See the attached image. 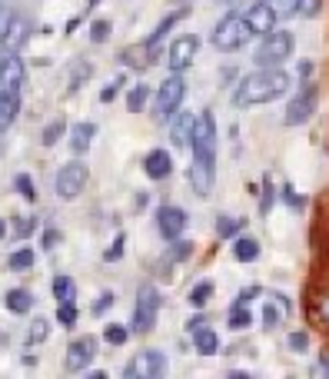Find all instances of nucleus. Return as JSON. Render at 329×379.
<instances>
[{
    "instance_id": "nucleus-1",
    "label": "nucleus",
    "mask_w": 329,
    "mask_h": 379,
    "mask_svg": "<svg viewBox=\"0 0 329 379\" xmlns=\"http://www.w3.org/2000/svg\"><path fill=\"white\" fill-rule=\"evenodd\" d=\"M190 150H193L190 183L196 190V197H210L216 183V120L210 110H203L196 117V124H193Z\"/></svg>"
},
{
    "instance_id": "nucleus-2",
    "label": "nucleus",
    "mask_w": 329,
    "mask_h": 379,
    "mask_svg": "<svg viewBox=\"0 0 329 379\" xmlns=\"http://www.w3.org/2000/svg\"><path fill=\"white\" fill-rule=\"evenodd\" d=\"M293 77L283 67H260L250 77H243L240 87L233 90V103L236 107H260V103H273L290 93Z\"/></svg>"
},
{
    "instance_id": "nucleus-3",
    "label": "nucleus",
    "mask_w": 329,
    "mask_h": 379,
    "mask_svg": "<svg viewBox=\"0 0 329 379\" xmlns=\"http://www.w3.org/2000/svg\"><path fill=\"white\" fill-rule=\"evenodd\" d=\"M20 87H24V63L7 60L4 77H0V133L20 114Z\"/></svg>"
},
{
    "instance_id": "nucleus-4",
    "label": "nucleus",
    "mask_w": 329,
    "mask_h": 379,
    "mask_svg": "<svg viewBox=\"0 0 329 379\" xmlns=\"http://www.w3.org/2000/svg\"><path fill=\"white\" fill-rule=\"evenodd\" d=\"M250 40H253V30H250V24H246L243 13H227V17L213 27V47L223 53L240 51Z\"/></svg>"
},
{
    "instance_id": "nucleus-5",
    "label": "nucleus",
    "mask_w": 329,
    "mask_h": 379,
    "mask_svg": "<svg viewBox=\"0 0 329 379\" xmlns=\"http://www.w3.org/2000/svg\"><path fill=\"white\" fill-rule=\"evenodd\" d=\"M293 47H296V37L290 30H269L256 51V67H283V63L293 57Z\"/></svg>"
},
{
    "instance_id": "nucleus-6",
    "label": "nucleus",
    "mask_w": 329,
    "mask_h": 379,
    "mask_svg": "<svg viewBox=\"0 0 329 379\" xmlns=\"http://www.w3.org/2000/svg\"><path fill=\"white\" fill-rule=\"evenodd\" d=\"M183 97H187V80H183V74H170L156 87V100H153V117L160 120V124H166L170 117L177 114L180 107H183Z\"/></svg>"
},
{
    "instance_id": "nucleus-7",
    "label": "nucleus",
    "mask_w": 329,
    "mask_h": 379,
    "mask_svg": "<svg viewBox=\"0 0 329 379\" xmlns=\"http://www.w3.org/2000/svg\"><path fill=\"white\" fill-rule=\"evenodd\" d=\"M160 316V290L153 283H143L137 290V306H133V333H150Z\"/></svg>"
},
{
    "instance_id": "nucleus-8",
    "label": "nucleus",
    "mask_w": 329,
    "mask_h": 379,
    "mask_svg": "<svg viewBox=\"0 0 329 379\" xmlns=\"http://www.w3.org/2000/svg\"><path fill=\"white\" fill-rule=\"evenodd\" d=\"M87 180H90V166L83 160H70V164L60 166V173L53 180L57 187V197L60 200H76L83 190H87Z\"/></svg>"
},
{
    "instance_id": "nucleus-9",
    "label": "nucleus",
    "mask_w": 329,
    "mask_h": 379,
    "mask_svg": "<svg viewBox=\"0 0 329 379\" xmlns=\"http://www.w3.org/2000/svg\"><path fill=\"white\" fill-rule=\"evenodd\" d=\"M313 114H316V84H313V80H303L300 93H296V97L290 100V107H286L283 124L286 126H303Z\"/></svg>"
},
{
    "instance_id": "nucleus-10",
    "label": "nucleus",
    "mask_w": 329,
    "mask_h": 379,
    "mask_svg": "<svg viewBox=\"0 0 329 379\" xmlns=\"http://www.w3.org/2000/svg\"><path fill=\"white\" fill-rule=\"evenodd\" d=\"M123 376L127 379H160V376H166V356L160 353V350H143V353H137L127 363Z\"/></svg>"
},
{
    "instance_id": "nucleus-11",
    "label": "nucleus",
    "mask_w": 329,
    "mask_h": 379,
    "mask_svg": "<svg viewBox=\"0 0 329 379\" xmlns=\"http://www.w3.org/2000/svg\"><path fill=\"white\" fill-rule=\"evenodd\" d=\"M97 336H80L67 346V356H64V369L67 373H83V369L97 359Z\"/></svg>"
},
{
    "instance_id": "nucleus-12",
    "label": "nucleus",
    "mask_w": 329,
    "mask_h": 379,
    "mask_svg": "<svg viewBox=\"0 0 329 379\" xmlns=\"http://www.w3.org/2000/svg\"><path fill=\"white\" fill-rule=\"evenodd\" d=\"M196 51H200V37H193V34H183L170 44V53H166V63H170V70L173 74H183L193 60H196Z\"/></svg>"
},
{
    "instance_id": "nucleus-13",
    "label": "nucleus",
    "mask_w": 329,
    "mask_h": 379,
    "mask_svg": "<svg viewBox=\"0 0 329 379\" xmlns=\"http://www.w3.org/2000/svg\"><path fill=\"white\" fill-rule=\"evenodd\" d=\"M187 223H190V216H187V210H180V206H160V210H156V230H160V237L170 243L183 237Z\"/></svg>"
},
{
    "instance_id": "nucleus-14",
    "label": "nucleus",
    "mask_w": 329,
    "mask_h": 379,
    "mask_svg": "<svg viewBox=\"0 0 329 379\" xmlns=\"http://www.w3.org/2000/svg\"><path fill=\"white\" fill-rule=\"evenodd\" d=\"M27 37H30V20L24 13H11V20H7L4 34H0V47L7 53H17L27 44Z\"/></svg>"
},
{
    "instance_id": "nucleus-15",
    "label": "nucleus",
    "mask_w": 329,
    "mask_h": 379,
    "mask_svg": "<svg viewBox=\"0 0 329 379\" xmlns=\"http://www.w3.org/2000/svg\"><path fill=\"white\" fill-rule=\"evenodd\" d=\"M243 17H246V24H250V30H253V37L256 34H269V30H273V27H276V11H273V7H269V0H256L253 7H250V11L243 13Z\"/></svg>"
},
{
    "instance_id": "nucleus-16",
    "label": "nucleus",
    "mask_w": 329,
    "mask_h": 379,
    "mask_svg": "<svg viewBox=\"0 0 329 379\" xmlns=\"http://www.w3.org/2000/svg\"><path fill=\"white\" fill-rule=\"evenodd\" d=\"M143 173L150 180H166L173 173V157L166 150H150L143 157Z\"/></svg>"
},
{
    "instance_id": "nucleus-17",
    "label": "nucleus",
    "mask_w": 329,
    "mask_h": 379,
    "mask_svg": "<svg viewBox=\"0 0 329 379\" xmlns=\"http://www.w3.org/2000/svg\"><path fill=\"white\" fill-rule=\"evenodd\" d=\"M193 124H196V117H193L190 110H177V120H173V126H170V140H173V147H190Z\"/></svg>"
},
{
    "instance_id": "nucleus-18",
    "label": "nucleus",
    "mask_w": 329,
    "mask_h": 379,
    "mask_svg": "<svg viewBox=\"0 0 329 379\" xmlns=\"http://www.w3.org/2000/svg\"><path fill=\"white\" fill-rule=\"evenodd\" d=\"M187 13H190V7H187V4H183V7H180V11H173V13H166L163 20H160V24H156V30H153L150 37L143 40V44H147V47H153V51H156V47H160V40L166 37V34H170V30H173V27L180 24V20H183V17H187Z\"/></svg>"
},
{
    "instance_id": "nucleus-19",
    "label": "nucleus",
    "mask_w": 329,
    "mask_h": 379,
    "mask_svg": "<svg viewBox=\"0 0 329 379\" xmlns=\"http://www.w3.org/2000/svg\"><path fill=\"white\" fill-rule=\"evenodd\" d=\"M93 137H97V124H76L70 130V150L76 157H83V153L93 147Z\"/></svg>"
},
{
    "instance_id": "nucleus-20",
    "label": "nucleus",
    "mask_w": 329,
    "mask_h": 379,
    "mask_svg": "<svg viewBox=\"0 0 329 379\" xmlns=\"http://www.w3.org/2000/svg\"><path fill=\"white\" fill-rule=\"evenodd\" d=\"M4 306H7L13 316H24V313L34 310V296H30L27 290H11L7 296H4Z\"/></svg>"
},
{
    "instance_id": "nucleus-21",
    "label": "nucleus",
    "mask_w": 329,
    "mask_h": 379,
    "mask_svg": "<svg viewBox=\"0 0 329 379\" xmlns=\"http://www.w3.org/2000/svg\"><path fill=\"white\" fill-rule=\"evenodd\" d=\"M193 346H196V353L200 356H213L220 350V340H216V333L210 326H200L193 333Z\"/></svg>"
},
{
    "instance_id": "nucleus-22",
    "label": "nucleus",
    "mask_w": 329,
    "mask_h": 379,
    "mask_svg": "<svg viewBox=\"0 0 329 379\" xmlns=\"http://www.w3.org/2000/svg\"><path fill=\"white\" fill-rule=\"evenodd\" d=\"M153 57H156V51L153 47H147V44H140V47H130L127 53H123V60L130 63V67H137V70H147L153 63Z\"/></svg>"
},
{
    "instance_id": "nucleus-23",
    "label": "nucleus",
    "mask_w": 329,
    "mask_h": 379,
    "mask_svg": "<svg viewBox=\"0 0 329 379\" xmlns=\"http://www.w3.org/2000/svg\"><path fill=\"white\" fill-rule=\"evenodd\" d=\"M233 256H236V263H253L256 256H260V243L253 237H240V240L233 243Z\"/></svg>"
},
{
    "instance_id": "nucleus-24",
    "label": "nucleus",
    "mask_w": 329,
    "mask_h": 379,
    "mask_svg": "<svg viewBox=\"0 0 329 379\" xmlns=\"http://www.w3.org/2000/svg\"><path fill=\"white\" fill-rule=\"evenodd\" d=\"M53 296H57V303H76V283L70 277H57L53 279Z\"/></svg>"
},
{
    "instance_id": "nucleus-25",
    "label": "nucleus",
    "mask_w": 329,
    "mask_h": 379,
    "mask_svg": "<svg viewBox=\"0 0 329 379\" xmlns=\"http://www.w3.org/2000/svg\"><path fill=\"white\" fill-rule=\"evenodd\" d=\"M210 296H213V283L203 279V283H196V286L190 290V306L193 310H203V306L210 303Z\"/></svg>"
},
{
    "instance_id": "nucleus-26",
    "label": "nucleus",
    "mask_w": 329,
    "mask_h": 379,
    "mask_svg": "<svg viewBox=\"0 0 329 379\" xmlns=\"http://www.w3.org/2000/svg\"><path fill=\"white\" fill-rule=\"evenodd\" d=\"M253 323V316H250V310L243 303H233V310H229V329H246Z\"/></svg>"
},
{
    "instance_id": "nucleus-27",
    "label": "nucleus",
    "mask_w": 329,
    "mask_h": 379,
    "mask_svg": "<svg viewBox=\"0 0 329 379\" xmlns=\"http://www.w3.org/2000/svg\"><path fill=\"white\" fill-rule=\"evenodd\" d=\"M103 340L110 343V346H123V343L130 340V329L123 326V323H110V326L103 329Z\"/></svg>"
},
{
    "instance_id": "nucleus-28",
    "label": "nucleus",
    "mask_w": 329,
    "mask_h": 379,
    "mask_svg": "<svg viewBox=\"0 0 329 379\" xmlns=\"http://www.w3.org/2000/svg\"><path fill=\"white\" fill-rule=\"evenodd\" d=\"M147 97H150V87H147V84H137V87L130 90V97H127L130 114H140V110H143V103H147Z\"/></svg>"
},
{
    "instance_id": "nucleus-29",
    "label": "nucleus",
    "mask_w": 329,
    "mask_h": 379,
    "mask_svg": "<svg viewBox=\"0 0 329 379\" xmlns=\"http://www.w3.org/2000/svg\"><path fill=\"white\" fill-rule=\"evenodd\" d=\"M51 336V323L47 319H34L30 323V333H27V346H37V343H43Z\"/></svg>"
},
{
    "instance_id": "nucleus-30",
    "label": "nucleus",
    "mask_w": 329,
    "mask_h": 379,
    "mask_svg": "<svg viewBox=\"0 0 329 379\" xmlns=\"http://www.w3.org/2000/svg\"><path fill=\"white\" fill-rule=\"evenodd\" d=\"M64 133H67V124H64V120H53L51 126H43V133H40V143H43V147H53V143L64 137Z\"/></svg>"
},
{
    "instance_id": "nucleus-31",
    "label": "nucleus",
    "mask_w": 329,
    "mask_h": 379,
    "mask_svg": "<svg viewBox=\"0 0 329 379\" xmlns=\"http://www.w3.org/2000/svg\"><path fill=\"white\" fill-rule=\"evenodd\" d=\"M34 260H37V256H34V250H30V246H20L17 253H11V270H30V266H34Z\"/></svg>"
},
{
    "instance_id": "nucleus-32",
    "label": "nucleus",
    "mask_w": 329,
    "mask_h": 379,
    "mask_svg": "<svg viewBox=\"0 0 329 379\" xmlns=\"http://www.w3.org/2000/svg\"><path fill=\"white\" fill-rule=\"evenodd\" d=\"M13 187L20 190V197H24V200H37V187H34V180L27 177V173H17V177H13Z\"/></svg>"
},
{
    "instance_id": "nucleus-33",
    "label": "nucleus",
    "mask_w": 329,
    "mask_h": 379,
    "mask_svg": "<svg viewBox=\"0 0 329 379\" xmlns=\"http://www.w3.org/2000/svg\"><path fill=\"white\" fill-rule=\"evenodd\" d=\"M76 316H80L76 313V303H60L57 306V323H60V326H67V329L76 326Z\"/></svg>"
},
{
    "instance_id": "nucleus-34",
    "label": "nucleus",
    "mask_w": 329,
    "mask_h": 379,
    "mask_svg": "<svg viewBox=\"0 0 329 379\" xmlns=\"http://www.w3.org/2000/svg\"><path fill=\"white\" fill-rule=\"evenodd\" d=\"M243 227V220H233V216H220V223H216V233L227 240V237H236Z\"/></svg>"
},
{
    "instance_id": "nucleus-35",
    "label": "nucleus",
    "mask_w": 329,
    "mask_h": 379,
    "mask_svg": "<svg viewBox=\"0 0 329 379\" xmlns=\"http://www.w3.org/2000/svg\"><path fill=\"white\" fill-rule=\"evenodd\" d=\"M190 253H193V243L173 240V246H170V253H166V260H170V263H180V260H187Z\"/></svg>"
},
{
    "instance_id": "nucleus-36",
    "label": "nucleus",
    "mask_w": 329,
    "mask_h": 379,
    "mask_svg": "<svg viewBox=\"0 0 329 379\" xmlns=\"http://www.w3.org/2000/svg\"><path fill=\"white\" fill-rule=\"evenodd\" d=\"M110 30H114L110 20H93V24H90V40H93V44H107Z\"/></svg>"
},
{
    "instance_id": "nucleus-37",
    "label": "nucleus",
    "mask_w": 329,
    "mask_h": 379,
    "mask_svg": "<svg viewBox=\"0 0 329 379\" xmlns=\"http://www.w3.org/2000/svg\"><path fill=\"white\" fill-rule=\"evenodd\" d=\"M269 7L276 11V17H296V11H300V0H269Z\"/></svg>"
},
{
    "instance_id": "nucleus-38",
    "label": "nucleus",
    "mask_w": 329,
    "mask_h": 379,
    "mask_svg": "<svg viewBox=\"0 0 329 379\" xmlns=\"http://www.w3.org/2000/svg\"><path fill=\"white\" fill-rule=\"evenodd\" d=\"M273 200H276V190H273V180L263 177V200H260V213H269V210H273Z\"/></svg>"
},
{
    "instance_id": "nucleus-39",
    "label": "nucleus",
    "mask_w": 329,
    "mask_h": 379,
    "mask_svg": "<svg viewBox=\"0 0 329 379\" xmlns=\"http://www.w3.org/2000/svg\"><path fill=\"white\" fill-rule=\"evenodd\" d=\"M34 230H37V220H34V216H20V220H17V227H13V237H17V240H24V237H30Z\"/></svg>"
},
{
    "instance_id": "nucleus-40",
    "label": "nucleus",
    "mask_w": 329,
    "mask_h": 379,
    "mask_svg": "<svg viewBox=\"0 0 329 379\" xmlns=\"http://www.w3.org/2000/svg\"><path fill=\"white\" fill-rule=\"evenodd\" d=\"M319 7H323V0H300V11H296V17H306V20H313L319 13Z\"/></svg>"
},
{
    "instance_id": "nucleus-41",
    "label": "nucleus",
    "mask_w": 329,
    "mask_h": 379,
    "mask_svg": "<svg viewBox=\"0 0 329 379\" xmlns=\"http://www.w3.org/2000/svg\"><path fill=\"white\" fill-rule=\"evenodd\" d=\"M279 197H283V203H286V206H293V210H303V206H306V200H303V197H296V190H293L290 183L283 187V193H279Z\"/></svg>"
},
{
    "instance_id": "nucleus-42",
    "label": "nucleus",
    "mask_w": 329,
    "mask_h": 379,
    "mask_svg": "<svg viewBox=\"0 0 329 379\" xmlns=\"http://www.w3.org/2000/svg\"><path fill=\"white\" fill-rule=\"evenodd\" d=\"M123 243H127V237H123V233H116L114 246H110V250L103 253V260H107V263H114V260H120V256H123Z\"/></svg>"
},
{
    "instance_id": "nucleus-43",
    "label": "nucleus",
    "mask_w": 329,
    "mask_h": 379,
    "mask_svg": "<svg viewBox=\"0 0 329 379\" xmlns=\"http://www.w3.org/2000/svg\"><path fill=\"white\" fill-rule=\"evenodd\" d=\"M87 77H90V67H87V63H80V70H74V80H70L67 93H76V90H80V84H83Z\"/></svg>"
},
{
    "instance_id": "nucleus-44",
    "label": "nucleus",
    "mask_w": 329,
    "mask_h": 379,
    "mask_svg": "<svg viewBox=\"0 0 329 379\" xmlns=\"http://www.w3.org/2000/svg\"><path fill=\"white\" fill-rule=\"evenodd\" d=\"M110 306H114V293H103L100 300L93 303V316H103L107 310H110Z\"/></svg>"
},
{
    "instance_id": "nucleus-45",
    "label": "nucleus",
    "mask_w": 329,
    "mask_h": 379,
    "mask_svg": "<svg viewBox=\"0 0 329 379\" xmlns=\"http://www.w3.org/2000/svg\"><path fill=\"white\" fill-rule=\"evenodd\" d=\"M120 87H123V74L116 77V80H114V84H110L107 90H100V100H103V103H110V100L116 97V90H120Z\"/></svg>"
},
{
    "instance_id": "nucleus-46",
    "label": "nucleus",
    "mask_w": 329,
    "mask_h": 379,
    "mask_svg": "<svg viewBox=\"0 0 329 379\" xmlns=\"http://www.w3.org/2000/svg\"><path fill=\"white\" fill-rule=\"evenodd\" d=\"M290 346L296 353H306V346H309V336L306 333H290Z\"/></svg>"
},
{
    "instance_id": "nucleus-47",
    "label": "nucleus",
    "mask_w": 329,
    "mask_h": 379,
    "mask_svg": "<svg viewBox=\"0 0 329 379\" xmlns=\"http://www.w3.org/2000/svg\"><path fill=\"white\" fill-rule=\"evenodd\" d=\"M263 323H266V326H276V323H279V310L273 303L263 306Z\"/></svg>"
},
{
    "instance_id": "nucleus-48",
    "label": "nucleus",
    "mask_w": 329,
    "mask_h": 379,
    "mask_svg": "<svg viewBox=\"0 0 329 379\" xmlns=\"http://www.w3.org/2000/svg\"><path fill=\"white\" fill-rule=\"evenodd\" d=\"M57 243H60V233H57V230H47V233H43V250H53Z\"/></svg>"
},
{
    "instance_id": "nucleus-49",
    "label": "nucleus",
    "mask_w": 329,
    "mask_h": 379,
    "mask_svg": "<svg viewBox=\"0 0 329 379\" xmlns=\"http://www.w3.org/2000/svg\"><path fill=\"white\" fill-rule=\"evenodd\" d=\"M200 326H206V319H203V316H193L190 323H187V329H190V333H196Z\"/></svg>"
},
{
    "instance_id": "nucleus-50",
    "label": "nucleus",
    "mask_w": 329,
    "mask_h": 379,
    "mask_svg": "<svg viewBox=\"0 0 329 379\" xmlns=\"http://www.w3.org/2000/svg\"><path fill=\"white\" fill-rule=\"evenodd\" d=\"M309 74H313V63L303 60V63H300V77H303V80H309Z\"/></svg>"
},
{
    "instance_id": "nucleus-51",
    "label": "nucleus",
    "mask_w": 329,
    "mask_h": 379,
    "mask_svg": "<svg viewBox=\"0 0 329 379\" xmlns=\"http://www.w3.org/2000/svg\"><path fill=\"white\" fill-rule=\"evenodd\" d=\"M319 369H323V373H329V353L319 356Z\"/></svg>"
},
{
    "instance_id": "nucleus-52",
    "label": "nucleus",
    "mask_w": 329,
    "mask_h": 379,
    "mask_svg": "<svg viewBox=\"0 0 329 379\" xmlns=\"http://www.w3.org/2000/svg\"><path fill=\"white\" fill-rule=\"evenodd\" d=\"M4 67H7V60H4V57H0V77H4Z\"/></svg>"
},
{
    "instance_id": "nucleus-53",
    "label": "nucleus",
    "mask_w": 329,
    "mask_h": 379,
    "mask_svg": "<svg viewBox=\"0 0 329 379\" xmlns=\"http://www.w3.org/2000/svg\"><path fill=\"white\" fill-rule=\"evenodd\" d=\"M0 237H4V220H0Z\"/></svg>"
},
{
    "instance_id": "nucleus-54",
    "label": "nucleus",
    "mask_w": 329,
    "mask_h": 379,
    "mask_svg": "<svg viewBox=\"0 0 329 379\" xmlns=\"http://www.w3.org/2000/svg\"><path fill=\"white\" fill-rule=\"evenodd\" d=\"M87 4H100V0H87Z\"/></svg>"
},
{
    "instance_id": "nucleus-55",
    "label": "nucleus",
    "mask_w": 329,
    "mask_h": 379,
    "mask_svg": "<svg viewBox=\"0 0 329 379\" xmlns=\"http://www.w3.org/2000/svg\"><path fill=\"white\" fill-rule=\"evenodd\" d=\"M177 4H190V0H177Z\"/></svg>"
},
{
    "instance_id": "nucleus-56",
    "label": "nucleus",
    "mask_w": 329,
    "mask_h": 379,
    "mask_svg": "<svg viewBox=\"0 0 329 379\" xmlns=\"http://www.w3.org/2000/svg\"><path fill=\"white\" fill-rule=\"evenodd\" d=\"M0 13H4V0H0Z\"/></svg>"
},
{
    "instance_id": "nucleus-57",
    "label": "nucleus",
    "mask_w": 329,
    "mask_h": 379,
    "mask_svg": "<svg viewBox=\"0 0 329 379\" xmlns=\"http://www.w3.org/2000/svg\"><path fill=\"white\" fill-rule=\"evenodd\" d=\"M223 4H229V0H223Z\"/></svg>"
}]
</instances>
